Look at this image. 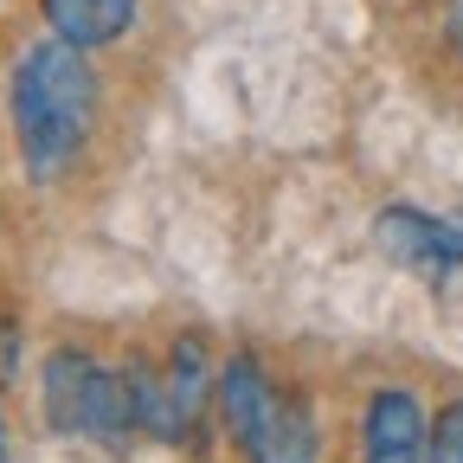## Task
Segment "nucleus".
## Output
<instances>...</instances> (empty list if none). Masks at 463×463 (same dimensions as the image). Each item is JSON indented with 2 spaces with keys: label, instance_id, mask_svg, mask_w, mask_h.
<instances>
[{
  "label": "nucleus",
  "instance_id": "2",
  "mask_svg": "<svg viewBox=\"0 0 463 463\" xmlns=\"http://www.w3.org/2000/svg\"><path fill=\"white\" fill-rule=\"evenodd\" d=\"M39 399H45V425L58 438H90L103 450H123L136 438L129 419V380L90 361L84 347H52L39 367Z\"/></svg>",
  "mask_w": 463,
  "mask_h": 463
},
{
  "label": "nucleus",
  "instance_id": "5",
  "mask_svg": "<svg viewBox=\"0 0 463 463\" xmlns=\"http://www.w3.org/2000/svg\"><path fill=\"white\" fill-rule=\"evenodd\" d=\"M39 14H45V26L58 39L97 52V45H116V39L136 26L142 0H39Z\"/></svg>",
  "mask_w": 463,
  "mask_h": 463
},
{
  "label": "nucleus",
  "instance_id": "4",
  "mask_svg": "<svg viewBox=\"0 0 463 463\" xmlns=\"http://www.w3.org/2000/svg\"><path fill=\"white\" fill-rule=\"evenodd\" d=\"M431 412L412 386H380L361 412V463H425Z\"/></svg>",
  "mask_w": 463,
  "mask_h": 463
},
{
  "label": "nucleus",
  "instance_id": "11",
  "mask_svg": "<svg viewBox=\"0 0 463 463\" xmlns=\"http://www.w3.org/2000/svg\"><path fill=\"white\" fill-rule=\"evenodd\" d=\"M0 463H7V419H0Z\"/></svg>",
  "mask_w": 463,
  "mask_h": 463
},
{
  "label": "nucleus",
  "instance_id": "10",
  "mask_svg": "<svg viewBox=\"0 0 463 463\" xmlns=\"http://www.w3.org/2000/svg\"><path fill=\"white\" fill-rule=\"evenodd\" d=\"M444 45L463 52V0H450V7H444Z\"/></svg>",
  "mask_w": 463,
  "mask_h": 463
},
{
  "label": "nucleus",
  "instance_id": "7",
  "mask_svg": "<svg viewBox=\"0 0 463 463\" xmlns=\"http://www.w3.org/2000/svg\"><path fill=\"white\" fill-rule=\"evenodd\" d=\"M270 399H277V386L264 380V367H258L251 354H232V361H225V373H219V419H225L232 444H245V431L264 419Z\"/></svg>",
  "mask_w": 463,
  "mask_h": 463
},
{
  "label": "nucleus",
  "instance_id": "8",
  "mask_svg": "<svg viewBox=\"0 0 463 463\" xmlns=\"http://www.w3.org/2000/svg\"><path fill=\"white\" fill-rule=\"evenodd\" d=\"M161 386H167V405H174V419H181V431L194 438L200 431V405H206V347L194 335L174 341V354L161 367Z\"/></svg>",
  "mask_w": 463,
  "mask_h": 463
},
{
  "label": "nucleus",
  "instance_id": "6",
  "mask_svg": "<svg viewBox=\"0 0 463 463\" xmlns=\"http://www.w3.org/2000/svg\"><path fill=\"white\" fill-rule=\"evenodd\" d=\"M245 463H316V425H309V412L297 399H270L264 405V419L245 431Z\"/></svg>",
  "mask_w": 463,
  "mask_h": 463
},
{
  "label": "nucleus",
  "instance_id": "9",
  "mask_svg": "<svg viewBox=\"0 0 463 463\" xmlns=\"http://www.w3.org/2000/svg\"><path fill=\"white\" fill-rule=\"evenodd\" d=\"M425 463H463V399H450L444 412L431 419V438H425Z\"/></svg>",
  "mask_w": 463,
  "mask_h": 463
},
{
  "label": "nucleus",
  "instance_id": "3",
  "mask_svg": "<svg viewBox=\"0 0 463 463\" xmlns=\"http://www.w3.org/2000/svg\"><path fill=\"white\" fill-rule=\"evenodd\" d=\"M373 239L399 270L425 277L431 289H463V219H438L419 206H380Z\"/></svg>",
  "mask_w": 463,
  "mask_h": 463
},
{
  "label": "nucleus",
  "instance_id": "1",
  "mask_svg": "<svg viewBox=\"0 0 463 463\" xmlns=\"http://www.w3.org/2000/svg\"><path fill=\"white\" fill-rule=\"evenodd\" d=\"M7 109H14V136L26 155L33 181H58L90 142L97 123V71L84 45L71 39H33L14 58V84H7Z\"/></svg>",
  "mask_w": 463,
  "mask_h": 463
}]
</instances>
